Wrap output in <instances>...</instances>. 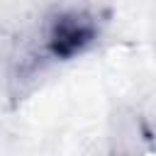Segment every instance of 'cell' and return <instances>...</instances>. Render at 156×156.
<instances>
[{
    "instance_id": "6da1fadb",
    "label": "cell",
    "mask_w": 156,
    "mask_h": 156,
    "mask_svg": "<svg viewBox=\"0 0 156 156\" xmlns=\"http://www.w3.org/2000/svg\"><path fill=\"white\" fill-rule=\"evenodd\" d=\"M100 37V17L85 5H63L51 10L41 27V54L51 61H71L83 56Z\"/></svg>"
}]
</instances>
